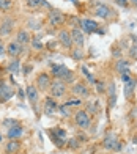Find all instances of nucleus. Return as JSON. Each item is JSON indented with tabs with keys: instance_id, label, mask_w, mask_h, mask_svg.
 Returning <instances> with one entry per match:
<instances>
[{
	"instance_id": "obj_9",
	"label": "nucleus",
	"mask_w": 137,
	"mask_h": 154,
	"mask_svg": "<svg viewBox=\"0 0 137 154\" xmlns=\"http://www.w3.org/2000/svg\"><path fill=\"white\" fill-rule=\"evenodd\" d=\"M13 19L11 17H6L3 22H2V25H0V36H6V35H10L11 33V30H13Z\"/></svg>"
},
{
	"instance_id": "obj_12",
	"label": "nucleus",
	"mask_w": 137,
	"mask_h": 154,
	"mask_svg": "<svg viewBox=\"0 0 137 154\" xmlns=\"http://www.w3.org/2000/svg\"><path fill=\"white\" fill-rule=\"evenodd\" d=\"M55 110H57V104H55V101L51 99V97H47L46 102H44V115L52 116L54 113H55Z\"/></svg>"
},
{
	"instance_id": "obj_31",
	"label": "nucleus",
	"mask_w": 137,
	"mask_h": 154,
	"mask_svg": "<svg viewBox=\"0 0 137 154\" xmlns=\"http://www.w3.org/2000/svg\"><path fill=\"white\" fill-rule=\"evenodd\" d=\"M70 107H66V106H61L60 107V112H61V115L63 116H70V110H68Z\"/></svg>"
},
{
	"instance_id": "obj_39",
	"label": "nucleus",
	"mask_w": 137,
	"mask_h": 154,
	"mask_svg": "<svg viewBox=\"0 0 137 154\" xmlns=\"http://www.w3.org/2000/svg\"><path fill=\"white\" fill-rule=\"evenodd\" d=\"M3 54H5V49H3V46H2V44H0V57H2Z\"/></svg>"
},
{
	"instance_id": "obj_41",
	"label": "nucleus",
	"mask_w": 137,
	"mask_h": 154,
	"mask_svg": "<svg viewBox=\"0 0 137 154\" xmlns=\"http://www.w3.org/2000/svg\"><path fill=\"white\" fill-rule=\"evenodd\" d=\"M3 2H5V0H0V6H2V3H3Z\"/></svg>"
},
{
	"instance_id": "obj_5",
	"label": "nucleus",
	"mask_w": 137,
	"mask_h": 154,
	"mask_svg": "<svg viewBox=\"0 0 137 154\" xmlns=\"http://www.w3.org/2000/svg\"><path fill=\"white\" fill-rule=\"evenodd\" d=\"M104 148H107V149H111V151H120L121 149V145H120V142H118V138L115 137V135H112V134H109L106 138H104Z\"/></svg>"
},
{
	"instance_id": "obj_7",
	"label": "nucleus",
	"mask_w": 137,
	"mask_h": 154,
	"mask_svg": "<svg viewBox=\"0 0 137 154\" xmlns=\"http://www.w3.org/2000/svg\"><path fill=\"white\" fill-rule=\"evenodd\" d=\"M76 124L79 126V128H82V129L90 128V116H88L87 112H84V110L77 112L76 113Z\"/></svg>"
},
{
	"instance_id": "obj_43",
	"label": "nucleus",
	"mask_w": 137,
	"mask_h": 154,
	"mask_svg": "<svg viewBox=\"0 0 137 154\" xmlns=\"http://www.w3.org/2000/svg\"><path fill=\"white\" fill-rule=\"evenodd\" d=\"M0 142H2V134H0Z\"/></svg>"
},
{
	"instance_id": "obj_34",
	"label": "nucleus",
	"mask_w": 137,
	"mask_h": 154,
	"mask_svg": "<svg viewBox=\"0 0 137 154\" xmlns=\"http://www.w3.org/2000/svg\"><path fill=\"white\" fill-rule=\"evenodd\" d=\"M107 90H109V96H115V83H111Z\"/></svg>"
},
{
	"instance_id": "obj_36",
	"label": "nucleus",
	"mask_w": 137,
	"mask_h": 154,
	"mask_svg": "<svg viewBox=\"0 0 137 154\" xmlns=\"http://www.w3.org/2000/svg\"><path fill=\"white\" fill-rule=\"evenodd\" d=\"M115 3L118 6H128V0H115Z\"/></svg>"
},
{
	"instance_id": "obj_11",
	"label": "nucleus",
	"mask_w": 137,
	"mask_h": 154,
	"mask_svg": "<svg viewBox=\"0 0 137 154\" xmlns=\"http://www.w3.org/2000/svg\"><path fill=\"white\" fill-rule=\"evenodd\" d=\"M6 52H8L11 57H19L20 54H22V46H20L17 41H14V43H10L8 44V49H6Z\"/></svg>"
},
{
	"instance_id": "obj_6",
	"label": "nucleus",
	"mask_w": 137,
	"mask_h": 154,
	"mask_svg": "<svg viewBox=\"0 0 137 154\" xmlns=\"http://www.w3.org/2000/svg\"><path fill=\"white\" fill-rule=\"evenodd\" d=\"M98 22H95V20H92V19H82L80 20V30L84 32V33H95L98 30Z\"/></svg>"
},
{
	"instance_id": "obj_27",
	"label": "nucleus",
	"mask_w": 137,
	"mask_h": 154,
	"mask_svg": "<svg viewBox=\"0 0 137 154\" xmlns=\"http://www.w3.org/2000/svg\"><path fill=\"white\" fill-rule=\"evenodd\" d=\"M129 55H131V58L137 60V44L135 43L131 46V49H129Z\"/></svg>"
},
{
	"instance_id": "obj_37",
	"label": "nucleus",
	"mask_w": 137,
	"mask_h": 154,
	"mask_svg": "<svg viewBox=\"0 0 137 154\" xmlns=\"http://www.w3.org/2000/svg\"><path fill=\"white\" fill-rule=\"evenodd\" d=\"M73 57H74V58H77V60H80V58H82V51H74Z\"/></svg>"
},
{
	"instance_id": "obj_1",
	"label": "nucleus",
	"mask_w": 137,
	"mask_h": 154,
	"mask_svg": "<svg viewBox=\"0 0 137 154\" xmlns=\"http://www.w3.org/2000/svg\"><path fill=\"white\" fill-rule=\"evenodd\" d=\"M51 72H52L54 77H57V79H63V82H73L74 80L73 71H70L65 65H52Z\"/></svg>"
},
{
	"instance_id": "obj_25",
	"label": "nucleus",
	"mask_w": 137,
	"mask_h": 154,
	"mask_svg": "<svg viewBox=\"0 0 137 154\" xmlns=\"http://www.w3.org/2000/svg\"><path fill=\"white\" fill-rule=\"evenodd\" d=\"M82 72H84V74L87 75V80H88V82H92V83H96V80H95V79H93V75H92L90 72L87 71V68H85V66H82Z\"/></svg>"
},
{
	"instance_id": "obj_8",
	"label": "nucleus",
	"mask_w": 137,
	"mask_h": 154,
	"mask_svg": "<svg viewBox=\"0 0 137 154\" xmlns=\"http://www.w3.org/2000/svg\"><path fill=\"white\" fill-rule=\"evenodd\" d=\"M58 41H60V44L63 46V47H71L73 46V39H71V33L70 32H66V30H61L58 33Z\"/></svg>"
},
{
	"instance_id": "obj_13",
	"label": "nucleus",
	"mask_w": 137,
	"mask_h": 154,
	"mask_svg": "<svg viewBox=\"0 0 137 154\" xmlns=\"http://www.w3.org/2000/svg\"><path fill=\"white\" fill-rule=\"evenodd\" d=\"M36 83H38V88H39V90L46 91V90L51 87V75H47V74H41V75L38 77Z\"/></svg>"
},
{
	"instance_id": "obj_10",
	"label": "nucleus",
	"mask_w": 137,
	"mask_h": 154,
	"mask_svg": "<svg viewBox=\"0 0 137 154\" xmlns=\"http://www.w3.org/2000/svg\"><path fill=\"white\" fill-rule=\"evenodd\" d=\"M95 13H96L98 17H102V19H107V17H111V16L114 14L112 10L109 8L107 5H104V3H102V5H98V6H96V11H95Z\"/></svg>"
},
{
	"instance_id": "obj_42",
	"label": "nucleus",
	"mask_w": 137,
	"mask_h": 154,
	"mask_svg": "<svg viewBox=\"0 0 137 154\" xmlns=\"http://www.w3.org/2000/svg\"><path fill=\"white\" fill-rule=\"evenodd\" d=\"M71 2H73V3H77V0H71Z\"/></svg>"
},
{
	"instance_id": "obj_28",
	"label": "nucleus",
	"mask_w": 137,
	"mask_h": 154,
	"mask_svg": "<svg viewBox=\"0 0 137 154\" xmlns=\"http://www.w3.org/2000/svg\"><path fill=\"white\" fill-rule=\"evenodd\" d=\"M68 146H70L71 149H76L77 146H79V142L76 138H71V140H68Z\"/></svg>"
},
{
	"instance_id": "obj_40",
	"label": "nucleus",
	"mask_w": 137,
	"mask_h": 154,
	"mask_svg": "<svg viewBox=\"0 0 137 154\" xmlns=\"http://www.w3.org/2000/svg\"><path fill=\"white\" fill-rule=\"evenodd\" d=\"M132 2H134V5H135V8H137V0H132Z\"/></svg>"
},
{
	"instance_id": "obj_21",
	"label": "nucleus",
	"mask_w": 137,
	"mask_h": 154,
	"mask_svg": "<svg viewBox=\"0 0 137 154\" xmlns=\"http://www.w3.org/2000/svg\"><path fill=\"white\" fill-rule=\"evenodd\" d=\"M8 69H10L11 74H16V72L19 71V60H17V58H13V60L8 63Z\"/></svg>"
},
{
	"instance_id": "obj_22",
	"label": "nucleus",
	"mask_w": 137,
	"mask_h": 154,
	"mask_svg": "<svg viewBox=\"0 0 137 154\" xmlns=\"http://www.w3.org/2000/svg\"><path fill=\"white\" fill-rule=\"evenodd\" d=\"M128 68H129V61H128V60H120V61L117 63V71H118V72L128 71Z\"/></svg>"
},
{
	"instance_id": "obj_17",
	"label": "nucleus",
	"mask_w": 137,
	"mask_h": 154,
	"mask_svg": "<svg viewBox=\"0 0 137 154\" xmlns=\"http://www.w3.org/2000/svg\"><path fill=\"white\" fill-rule=\"evenodd\" d=\"M73 93L74 94H79V96H88V88H87V85H84V83H74L73 85Z\"/></svg>"
},
{
	"instance_id": "obj_15",
	"label": "nucleus",
	"mask_w": 137,
	"mask_h": 154,
	"mask_svg": "<svg viewBox=\"0 0 137 154\" xmlns=\"http://www.w3.org/2000/svg\"><path fill=\"white\" fill-rule=\"evenodd\" d=\"M71 39H73V43L76 44V46H79V47L84 46V33H82V30L74 29L71 32Z\"/></svg>"
},
{
	"instance_id": "obj_30",
	"label": "nucleus",
	"mask_w": 137,
	"mask_h": 154,
	"mask_svg": "<svg viewBox=\"0 0 137 154\" xmlns=\"http://www.w3.org/2000/svg\"><path fill=\"white\" fill-rule=\"evenodd\" d=\"M131 77H132V75L129 74V71H125V72H121V80H123V82H128L129 79H131Z\"/></svg>"
},
{
	"instance_id": "obj_4",
	"label": "nucleus",
	"mask_w": 137,
	"mask_h": 154,
	"mask_svg": "<svg viewBox=\"0 0 137 154\" xmlns=\"http://www.w3.org/2000/svg\"><path fill=\"white\" fill-rule=\"evenodd\" d=\"M49 22H51V25H54V27L63 25V22H65V14H63L61 11H58V10H51V13H49Z\"/></svg>"
},
{
	"instance_id": "obj_35",
	"label": "nucleus",
	"mask_w": 137,
	"mask_h": 154,
	"mask_svg": "<svg viewBox=\"0 0 137 154\" xmlns=\"http://www.w3.org/2000/svg\"><path fill=\"white\" fill-rule=\"evenodd\" d=\"M33 47H35V49H41V47H43V44H41L39 39H33Z\"/></svg>"
},
{
	"instance_id": "obj_24",
	"label": "nucleus",
	"mask_w": 137,
	"mask_h": 154,
	"mask_svg": "<svg viewBox=\"0 0 137 154\" xmlns=\"http://www.w3.org/2000/svg\"><path fill=\"white\" fill-rule=\"evenodd\" d=\"M80 104H82V101L76 97V99H71V101H68V102L65 104V106H66V107H74V106H76V107H79Z\"/></svg>"
},
{
	"instance_id": "obj_38",
	"label": "nucleus",
	"mask_w": 137,
	"mask_h": 154,
	"mask_svg": "<svg viewBox=\"0 0 137 154\" xmlns=\"http://www.w3.org/2000/svg\"><path fill=\"white\" fill-rule=\"evenodd\" d=\"M115 101H117V99H115V96H111V102H109V106L114 107L115 106Z\"/></svg>"
},
{
	"instance_id": "obj_2",
	"label": "nucleus",
	"mask_w": 137,
	"mask_h": 154,
	"mask_svg": "<svg viewBox=\"0 0 137 154\" xmlns=\"http://www.w3.org/2000/svg\"><path fill=\"white\" fill-rule=\"evenodd\" d=\"M49 88H51V94H52L54 97H60V96H63V94L66 93V83L61 82V80L52 82Z\"/></svg>"
},
{
	"instance_id": "obj_32",
	"label": "nucleus",
	"mask_w": 137,
	"mask_h": 154,
	"mask_svg": "<svg viewBox=\"0 0 137 154\" xmlns=\"http://www.w3.org/2000/svg\"><path fill=\"white\" fill-rule=\"evenodd\" d=\"M95 85H96V88H98V93H104V83H102V82H96V83H95Z\"/></svg>"
},
{
	"instance_id": "obj_26",
	"label": "nucleus",
	"mask_w": 137,
	"mask_h": 154,
	"mask_svg": "<svg viewBox=\"0 0 137 154\" xmlns=\"http://www.w3.org/2000/svg\"><path fill=\"white\" fill-rule=\"evenodd\" d=\"M27 5H29L30 8H36V6L43 5V0H29V2H27Z\"/></svg>"
},
{
	"instance_id": "obj_3",
	"label": "nucleus",
	"mask_w": 137,
	"mask_h": 154,
	"mask_svg": "<svg viewBox=\"0 0 137 154\" xmlns=\"http://www.w3.org/2000/svg\"><path fill=\"white\" fill-rule=\"evenodd\" d=\"M13 94H14V90L6 82H0V102H6L13 97Z\"/></svg>"
},
{
	"instance_id": "obj_16",
	"label": "nucleus",
	"mask_w": 137,
	"mask_h": 154,
	"mask_svg": "<svg viewBox=\"0 0 137 154\" xmlns=\"http://www.w3.org/2000/svg\"><path fill=\"white\" fill-rule=\"evenodd\" d=\"M135 85H137V79H134V77H131V79H129L128 82H125V96L128 97V99L132 96Z\"/></svg>"
},
{
	"instance_id": "obj_14",
	"label": "nucleus",
	"mask_w": 137,
	"mask_h": 154,
	"mask_svg": "<svg viewBox=\"0 0 137 154\" xmlns=\"http://www.w3.org/2000/svg\"><path fill=\"white\" fill-rule=\"evenodd\" d=\"M38 96H39V94H38V88H36V87H33V85L27 87V97H29V101H30L32 106H36Z\"/></svg>"
},
{
	"instance_id": "obj_19",
	"label": "nucleus",
	"mask_w": 137,
	"mask_h": 154,
	"mask_svg": "<svg viewBox=\"0 0 137 154\" xmlns=\"http://www.w3.org/2000/svg\"><path fill=\"white\" fill-rule=\"evenodd\" d=\"M16 39H17V43L22 46V44H29L30 41H32V38H30V33L27 32V30H19V33H17V36H16Z\"/></svg>"
},
{
	"instance_id": "obj_18",
	"label": "nucleus",
	"mask_w": 137,
	"mask_h": 154,
	"mask_svg": "<svg viewBox=\"0 0 137 154\" xmlns=\"http://www.w3.org/2000/svg\"><path fill=\"white\" fill-rule=\"evenodd\" d=\"M24 134V129H22V126L20 124H16V126H13V128L8 129V138H17Z\"/></svg>"
},
{
	"instance_id": "obj_23",
	"label": "nucleus",
	"mask_w": 137,
	"mask_h": 154,
	"mask_svg": "<svg viewBox=\"0 0 137 154\" xmlns=\"http://www.w3.org/2000/svg\"><path fill=\"white\" fill-rule=\"evenodd\" d=\"M52 134L55 135L57 138H60V140H65V137H66V132L63 129H55V131H52Z\"/></svg>"
},
{
	"instance_id": "obj_29",
	"label": "nucleus",
	"mask_w": 137,
	"mask_h": 154,
	"mask_svg": "<svg viewBox=\"0 0 137 154\" xmlns=\"http://www.w3.org/2000/svg\"><path fill=\"white\" fill-rule=\"evenodd\" d=\"M11 5H13L11 0H5L2 3V6H0V10H8V8H11Z\"/></svg>"
},
{
	"instance_id": "obj_33",
	"label": "nucleus",
	"mask_w": 137,
	"mask_h": 154,
	"mask_svg": "<svg viewBox=\"0 0 137 154\" xmlns=\"http://www.w3.org/2000/svg\"><path fill=\"white\" fill-rule=\"evenodd\" d=\"M3 124H5V126H11V128H13V126H16V124H19V123H17L16 120H5Z\"/></svg>"
},
{
	"instance_id": "obj_20",
	"label": "nucleus",
	"mask_w": 137,
	"mask_h": 154,
	"mask_svg": "<svg viewBox=\"0 0 137 154\" xmlns=\"http://www.w3.org/2000/svg\"><path fill=\"white\" fill-rule=\"evenodd\" d=\"M19 148H20V143L17 142L16 138H13L11 142L6 145V152L8 154H13V152H17L19 151Z\"/></svg>"
}]
</instances>
